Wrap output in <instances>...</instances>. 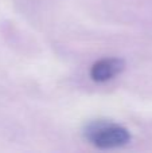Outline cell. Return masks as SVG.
<instances>
[{
	"mask_svg": "<svg viewBox=\"0 0 152 153\" xmlns=\"http://www.w3.org/2000/svg\"><path fill=\"white\" fill-rule=\"evenodd\" d=\"M83 136L98 149H115L127 145L131 141V133L123 125L110 121L89 122L83 129Z\"/></svg>",
	"mask_w": 152,
	"mask_h": 153,
	"instance_id": "1",
	"label": "cell"
},
{
	"mask_svg": "<svg viewBox=\"0 0 152 153\" xmlns=\"http://www.w3.org/2000/svg\"><path fill=\"white\" fill-rule=\"evenodd\" d=\"M124 70L123 59L118 58H104L93 63L90 69V78L94 82L104 83L110 79H113L116 75H118Z\"/></svg>",
	"mask_w": 152,
	"mask_h": 153,
	"instance_id": "2",
	"label": "cell"
}]
</instances>
